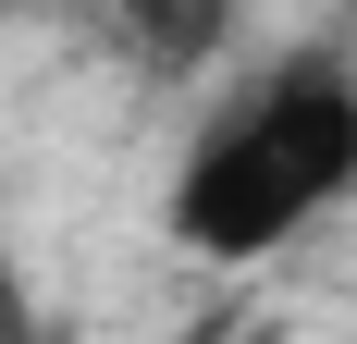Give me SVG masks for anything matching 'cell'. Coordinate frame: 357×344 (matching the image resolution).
<instances>
[{
    "label": "cell",
    "mask_w": 357,
    "mask_h": 344,
    "mask_svg": "<svg viewBox=\"0 0 357 344\" xmlns=\"http://www.w3.org/2000/svg\"><path fill=\"white\" fill-rule=\"evenodd\" d=\"M345 197H357V62L333 37H296L197 111L173 160V246L210 271H259Z\"/></svg>",
    "instance_id": "1"
}]
</instances>
